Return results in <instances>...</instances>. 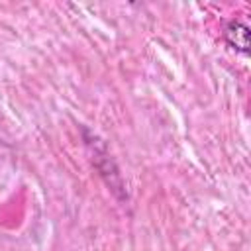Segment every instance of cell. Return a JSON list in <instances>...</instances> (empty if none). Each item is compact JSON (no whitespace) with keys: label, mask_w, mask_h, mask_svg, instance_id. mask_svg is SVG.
Listing matches in <instances>:
<instances>
[{"label":"cell","mask_w":251,"mask_h":251,"mask_svg":"<svg viewBox=\"0 0 251 251\" xmlns=\"http://www.w3.org/2000/svg\"><path fill=\"white\" fill-rule=\"evenodd\" d=\"M224 37H226L227 45H231L239 53H243V55L249 53V27L243 22L231 20L224 29Z\"/></svg>","instance_id":"1"}]
</instances>
